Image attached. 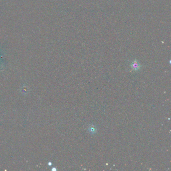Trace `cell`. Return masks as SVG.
Instances as JSON below:
<instances>
[{
    "label": "cell",
    "mask_w": 171,
    "mask_h": 171,
    "mask_svg": "<svg viewBox=\"0 0 171 171\" xmlns=\"http://www.w3.org/2000/svg\"><path fill=\"white\" fill-rule=\"evenodd\" d=\"M131 67L133 70L136 71L140 68V65L136 60H134L132 62V63L131 64Z\"/></svg>",
    "instance_id": "obj_1"
},
{
    "label": "cell",
    "mask_w": 171,
    "mask_h": 171,
    "mask_svg": "<svg viewBox=\"0 0 171 171\" xmlns=\"http://www.w3.org/2000/svg\"><path fill=\"white\" fill-rule=\"evenodd\" d=\"M89 131L92 133H95L96 132V129H95V128L94 127H90L89 129Z\"/></svg>",
    "instance_id": "obj_2"
}]
</instances>
